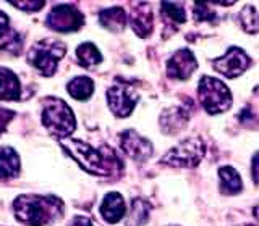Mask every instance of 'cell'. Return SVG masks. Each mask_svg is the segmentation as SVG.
<instances>
[{
	"label": "cell",
	"instance_id": "26",
	"mask_svg": "<svg viewBox=\"0 0 259 226\" xmlns=\"http://www.w3.org/2000/svg\"><path fill=\"white\" fill-rule=\"evenodd\" d=\"M7 29H8V16L4 12H0V37L5 34Z\"/></svg>",
	"mask_w": 259,
	"mask_h": 226
},
{
	"label": "cell",
	"instance_id": "13",
	"mask_svg": "<svg viewBox=\"0 0 259 226\" xmlns=\"http://www.w3.org/2000/svg\"><path fill=\"white\" fill-rule=\"evenodd\" d=\"M132 26L140 37H148L152 31V13L146 4H138L133 7Z\"/></svg>",
	"mask_w": 259,
	"mask_h": 226
},
{
	"label": "cell",
	"instance_id": "19",
	"mask_svg": "<svg viewBox=\"0 0 259 226\" xmlns=\"http://www.w3.org/2000/svg\"><path fill=\"white\" fill-rule=\"evenodd\" d=\"M99 20H101V24L104 28H107L110 31H120L126 23V15H125L123 8L112 7V8H107V10H104L101 13Z\"/></svg>",
	"mask_w": 259,
	"mask_h": 226
},
{
	"label": "cell",
	"instance_id": "16",
	"mask_svg": "<svg viewBox=\"0 0 259 226\" xmlns=\"http://www.w3.org/2000/svg\"><path fill=\"white\" fill-rule=\"evenodd\" d=\"M20 173V157L12 147L0 149V178H13Z\"/></svg>",
	"mask_w": 259,
	"mask_h": 226
},
{
	"label": "cell",
	"instance_id": "5",
	"mask_svg": "<svg viewBox=\"0 0 259 226\" xmlns=\"http://www.w3.org/2000/svg\"><path fill=\"white\" fill-rule=\"evenodd\" d=\"M65 52H67V47L63 42L46 39L32 45L28 53V60L40 75L52 76L57 70V63L65 55Z\"/></svg>",
	"mask_w": 259,
	"mask_h": 226
},
{
	"label": "cell",
	"instance_id": "20",
	"mask_svg": "<svg viewBox=\"0 0 259 226\" xmlns=\"http://www.w3.org/2000/svg\"><path fill=\"white\" fill-rule=\"evenodd\" d=\"M76 59L81 67L93 68L94 65H99L102 62V55L97 50V47L91 42H84L76 48Z\"/></svg>",
	"mask_w": 259,
	"mask_h": 226
},
{
	"label": "cell",
	"instance_id": "28",
	"mask_svg": "<svg viewBox=\"0 0 259 226\" xmlns=\"http://www.w3.org/2000/svg\"><path fill=\"white\" fill-rule=\"evenodd\" d=\"M253 178L256 183H259V153H256L253 158Z\"/></svg>",
	"mask_w": 259,
	"mask_h": 226
},
{
	"label": "cell",
	"instance_id": "21",
	"mask_svg": "<svg viewBox=\"0 0 259 226\" xmlns=\"http://www.w3.org/2000/svg\"><path fill=\"white\" fill-rule=\"evenodd\" d=\"M238 21L241 24V28L246 32L254 34V32L259 31V13L254 10V7H251V5L243 7V10L240 12V16H238Z\"/></svg>",
	"mask_w": 259,
	"mask_h": 226
},
{
	"label": "cell",
	"instance_id": "15",
	"mask_svg": "<svg viewBox=\"0 0 259 226\" xmlns=\"http://www.w3.org/2000/svg\"><path fill=\"white\" fill-rule=\"evenodd\" d=\"M20 97V81L13 71L0 67V100H16Z\"/></svg>",
	"mask_w": 259,
	"mask_h": 226
},
{
	"label": "cell",
	"instance_id": "7",
	"mask_svg": "<svg viewBox=\"0 0 259 226\" xmlns=\"http://www.w3.org/2000/svg\"><path fill=\"white\" fill-rule=\"evenodd\" d=\"M47 26L59 32H71L83 26L84 18L73 5H57L47 16Z\"/></svg>",
	"mask_w": 259,
	"mask_h": 226
},
{
	"label": "cell",
	"instance_id": "22",
	"mask_svg": "<svg viewBox=\"0 0 259 226\" xmlns=\"http://www.w3.org/2000/svg\"><path fill=\"white\" fill-rule=\"evenodd\" d=\"M148 218V208L146 202L141 199H136L132 205V215H130V226H140Z\"/></svg>",
	"mask_w": 259,
	"mask_h": 226
},
{
	"label": "cell",
	"instance_id": "27",
	"mask_svg": "<svg viewBox=\"0 0 259 226\" xmlns=\"http://www.w3.org/2000/svg\"><path fill=\"white\" fill-rule=\"evenodd\" d=\"M68 226H93V223H91V220H88L84 216H76Z\"/></svg>",
	"mask_w": 259,
	"mask_h": 226
},
{
	"label": "cell",
	"instance_id": "10",
	"mask_svg": "<svg viewBox=\"0 0 259 226\" xmlns=\"http://www.w3.org/2000/svg\"><path fill=\"white\" fill-rule=\"evenodd\" d=\"M120 142L121 149L125 150L126 155H130L136 161H144L152 155V144L136 131H132V129L121 133Z\"/></svg>",
	"mask_w": 259,
	"mask_h": 226
},
{
	"label": "cell",
	"instance_id": "18",
	"mask_svg": "<svg viewBox=\"0 0 259 226\" xmlns=\"http://www.w3.org/2000/svg\"><path fill=\"white\" fill-rule=\"evenodd\" d=\"M68 94L76 100H86L89 97L93 95L94 91V83L91 78L88 76H78V78H73L68 86Z\"/></svg>",
	"mask_w": 259,
	"mask_h": 226
},
{
	"label": "cell",
	"instance_id": "14",
	"mask_svg": "<svg viewBox=\"0 0 259 226\" xmlns=\"http://www.w3.org/2000/svg\"><path fill=\"white\" fill-rule=\"evenodd\" d=\"M186 121H188V111L183 107H174L162 113L160 126L164 129V133L175 134L186 125Z\"/></svg>",
	"mask_w": 259,
	"mask_h": 226
},
{
	"label": "cell",
	"instance_id": "1",
	"mask_svg": "<svg viewBox=\"0 0 259 226\" xmlns=\"http://www.w3.org/2000/svg\"><path fill=\"white\" fill-rule=\"evenodd\" d=\"M15 216L24 224L44 226L63 212V202L54 196H20L13 202Z\"/></svg>",
	"mask_w": 259,
	"mask_h": 226
},
{
	"label": "cell",
	"instance_id": "4",
	"mask_svg": "<svg viewBox=\"0 0 259 226\" xmlns=\"http://www.w3.org/2000/svg\"><path fill=\"white\" fill-rule=\"evenodd\" d=\"M42 123L51 133L59 137L70 136L76 128V120L71 108L60 99H49L42 110Z\"/></svg>",
	"mask_w": 259,
	"mask_h": 226
},
{
	"label": "cell",
	"instance_id": "9",
	"mask_svg": "<svg viewBox=\"0 0 259 226\" xmlns=\"http://www.w3.org/2000/svg\"><path fill=\"white\" fill-rule=\"evenodd\" d=\"M214 68L222 73L227 78H237L241 73H245L249 67V56L241 50L238 47H232L229 48V52L224 53L221 59H215L214 62Z\"/></svg>",
	"mask_w": 259,
	"mask_h": 226
},
{
	"label": "cell",
	"instance_id": "29",
	"mask_svg": "<svg viewBox=\"0 0 259 226\" xmlns=\"http://www.w3.org/2000/svg\"><path fill=\"white\" fill-rule=\"evenodd\" d=\"M254 215H256V218H257V220H259V205L254 208Z\"/></svg>",
	"mask_w": 259,
	"mask_h": 226
},
{
	"label": "cell",
	"instance_id": "24",
	"mask_svg": "<svg viewBox=\"0 0 259 226\" xmlns=\"http://www.w3.org/2000/svg\"><path fill=\"white\" fill-rule=\"evenodd\" d=\"M214 12L210 10V7L207 4H196L194 5V16H196V20H212L214 18Z\"/></svg>",
	"mask_w": 259,
	"mask_h": 226
},
{
	"label": "cell",
	"instance_id": "17",
	"mask_svg": "<svg viewBox=\"0 0 259 226\" xmlns=\"http://www.w3.org/2000/svg\"><path fill=\"white\" fill-rule=\"evenodd\" d=\"M219 178H221V191L224 194H237L241 191V178L237 173V170H233L232 166H222L219 170Z\"/></svg>",
	"mask_w": 259,
	"mask_h": 226
},
{
	"label": "cell",
	"instance_id": "6",
	"mask_svg": "<svg viewBox=\"0 0 259 226\" xmlns=\"http://www.w3.org/2000/svg\"><path fill=\"white\" fill-rule=\"evenodd\" d=\"M204 152H206L204 142L199 137H190V139L180 142L172 150H168L160 161L177 168H193L202 160Z\"/></svg>",
	"mask_w": 259,
	"mask_h": 226
},
{
	"label": "cell",
	"instance_id": "25",
	"mask_svg": "<svg viewBox=\"0 0 259 226\" xmlns=\"http://www.w3.org/2000/svg\"><path fill=\"white\" fill-rule=\"evenodd\" d=\"M10 4L24 12H37L46 5V2H10Z\"/></svg>",
	"mask_w": 259,
	"mask_h": 226
},
{
	"label": "cell",
	"instance_id": "8",
	"mask_svg": "<svg viewBox=\"0 0 259 226\" xmlns=\"http://www.w3.org/2000/svg\"><path fill=\"white\" fill-rule=\"evenodd\" d=\"M138 99H140L138 92L132 86H128L125 83L112 86L107 91L109 107L113 111V115H117L120 118H125L133 111Z\"/></svg>",
	"mask_w": 259,
	"mask_h": 226
},
{
	"label": "cell",
	"instance_id": "12",
	"mask_svg": "<svg viewBox=\"0 0 259 226\" xmlns=\"http://www.w3.org/2000/svg\"><path fill=\"white\" fill-rule=\"evenodd\" d=\"M125 212H126L125 200L118 192H110L104 197L102 205H101V213L105 221L117 223L123 218Z\"/></svg>",
	"mask_w": 259,
	"mask_h": 226
},
{
	"label": "cell",
	"instance_id": "3",
	"mask_svg": "<svg viewBox=\"0 0 259 226\" xmlns=\"http://www.w3.org/2000/svg\"><path fill=\"white\" fill-rule=\"evenodd\" d=\"M198 97L202 108L210 113V115L229 110L232 105V94L229 87L217 78H201L198 86Z\"/></svg>",
	"mask_w": 259,
	"mask_h": 226
},
{
	"label": "cell",
	"instance_id": "30",
	"mask_svg": "<svg viewBox=\"0 0 259 226\" xmlns=\"http://www.w3.org/2000/svg\"><path fill=\"white\" fill-rule=\"evenodd\" d=\"M240 226H254V224H240Z\"/></svg>",
	"mask_w": 259,
	"mask_h": 226
},
{
	"label": "cell",
	"instance_id": "2",
	"mask_svg": "<svg viewBox=\"0 0 259 226\" xmlns=\"http://www.w3.org/2000/svg\"><path fill=\"white\" fill-rule=\"evenodd\" d=\"M62 145L89 173L109 176L113 172H117L120 166L117 155L110 150L105 152V149H94L86 142L73 139L62 141Z\"/></svg>",
	"mask_w": 259,
	"mask_h": 226
},
{
	"label": "cell",
	"instance_id": "11",
	"mask_svg": "<svg viewBox=\"0 0 259 226\" xmlns=\"http://www.w3.org/2000/svg\"><path fill=\"white\" fill-rule=\"evenodd\" d=\"M198 68V60L190 50L182 48L172 55V59L167 63V73L174 79H188L194 70Z\"/></svg>",
	"mask_w": 259,
	"mask_h": 226
},
{
	"label": "cell",
	"instance_id": "23",
	"mask_svg": "<svg viewBox=\"0 0 259 226\" xmlns=\"http://www.w3.org/2000/svg\"><path fill=\"white\" fill-rule=\"evenodd\" d=\"M160 10L167 18H170L172 21L177 23H183L186 20L185 16V7L182 4H170V2H164L160 5Z\"/></svg>",
	"mask_w": 259,
	"mask_h": 226
}]
</instances>
